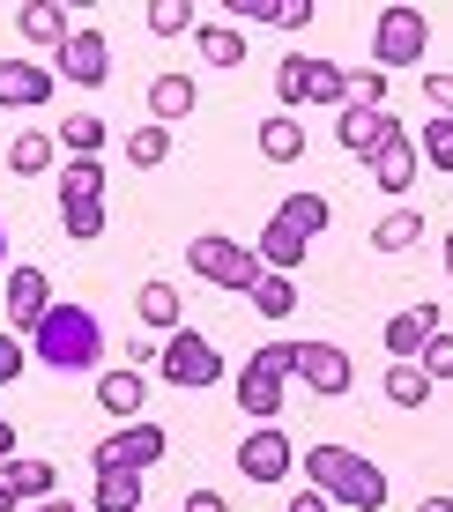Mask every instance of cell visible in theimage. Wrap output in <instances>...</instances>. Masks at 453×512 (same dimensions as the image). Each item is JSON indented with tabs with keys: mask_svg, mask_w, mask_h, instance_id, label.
I'll return each mask as SVG.
<instances>
[{
	"mask_svg": "<svg viewBox=\"0 0 453 512\" xmlns=\"http://www.w3.org/2000/svg\"><path fill=\"white\" fill-rule=\"evenodd\" d=\"M416 512H453V498H424V505H416Z\"/></svg>",
	"mask_w": 453,
	"mask_h": 512,
	"instance_id": "bcb514c9",
	"label": "cell"
},
{
	"mask_svg": "<svg viewBox=\"0 0 453 512\" xmlns=\"http://www.w3.org/2000/svg\"><path fill=\"white\" fill-rule=\"evenodd\" d=\"M90 512H142V475H97Z\"/></svg>",
	"mask_w": 453,
	"mask_h": 512,
	"instance_id": "f1b7e54d",
	"label": "cell"
},
{
	"mask_svg": "<svg viewBox=\"0 0 453 512\" xmlns=\"http://www.w3.org/2000/svg\"><path fill=\"white\" fill-rule=\"evenodd\" d=\"M30 512H75V505H67V498H45V505H30Z\"/></svg>",
	"mask_w": 453,
	"mask_h": 512,
	"instance_id": "f6af8a7d",
	"label": "cell"
},
{
	"mask_svg": "<svg viewBox=\"0 0 453 512\" xmlns=\"http://www.w3.org/2000/svg\"><path fill=\"white\" fill-rule=\"evenodd\" d=\"M446 275H453V231H446Z\"/></svg>",
	"mask_w": 453,
	"mask_h": 512,
	"instance_id": "681fc988",
	"label": "cell"
},
{
	"mask_svg": "<svg viewBox=\"0 0 453 512\" xmlns=\"http://www.w3.org/2000/svg\"><path fill=\"white\" fill-rule=\"evenodd\" d=\"M298 468L312 475V490H320L327 505H342V512H387V468L379 461H364L357 446H312L298 453Z\"/></svg>",
	"mask_w": 453,
	"mask_h": 512,
	"instance_id": "6da1fadb",
	"label": "cell"
},
{
	"mask_svg": "<svg viewBox=\"0 0 453 512\" xmlns=\"http://www.w3.org/2000/svg\"><path fill=\"white\" fill-rule=\"evenodd\" d=\"M0 297H8V320H15V334H38V327H45V312L60 305V297H52V282H45V268H8Z\"/></svg>",
	"mask_w": 453,
	"mask_h": 512,
	"instance_id": "9c48e42d",
	"label": "cell"
},
{
	"mask_svg": "<svg viewBox=\"0 0 453 512\" xmlns=\"http://www.w3.org/2000/svg\"><path fill=\"white\" fill-rule=\"evenodd\" d=\"M186 268H194L201 282H216V290H246V297H253V282L268 275V268H260V253H253V245H238V238H216V231H201L194 245H186Z\"/></svg>",
	"mask_w": 453,
	"mask_h": 512,
	"instance_id": "3957f363",
	"label": "cell"
},
{
	"mask_svg": "<svg viewBox=\"0 0 453 512\" xmlns=\"http://www.w3.org/2000/svg\"><path fill=\"white\" fill-rule=\"evenodd\" d=\"M231 15H238V23H283V30H305L312 23L305 0H231Z\"/></svg>",
	"mask_w": 453,
	"mask_h": 512,
	"instance_id": "484cf974",
	"label": "cell"
},
{
	"mask_svg": "<svg viewBox=\"0 0 453 512\" xmlns=\"http://www.w3.org/2000/svg\"><path fill=\"white\" fill-rule=\"evenodd\" d=\"M0 282H8V238H0Z\"/></svg>",
	"mask_w": 453,
	"mask_h": 512,
	"instance_id": "c3c4849f",
	"label": "cell"
},
{
	"mask_svg": "<svg viewBox=\"0 0 453 512\" xmlns=\"http://www.w3.org/2000/svg\"><path fill=\"white\" fill-rule=\"evenodd\" d=\"M305 245H312V238H298L283 216H268V231H260V245H253V253H260V268H268V275H290V268L305 260Z\"/></svg>",
	"mask_w": 453,
	"mask_h": 512,
	"instance_id": "d6986e66",
	"label": "cell"
},
{
	"mask_svg": "<svg viewBox=\"0 0 453 512\" xmlns=\"http://www.w3.org/2000/svg\"><path fill=\"white\" fill-rule=\"evenodd\" d=\"M164 423H127V431H112V438H97L90 446V461L97 475H149L156 461H164Z\"/></svg>",
	"mask_w": 453,
	"mask_h": 512,
	"instance_id": "5b68a950",
	"label": "cell"
},
{
	"mask_svg": "<svg viewBox=\"0 0 453 512\" xmlns=\"http://www.w3.org/2000/svg\"><path fill=\"white\" fill-rule=\"evenodd\" d=\"M0 461H15V423L0 416Z\"/></svg>",
	"mask_w": 453,
	"mask_h": 512,
	"instance_id": "ee69618b",
	"label": "cell"
},
{
	"mask_svg": "<svg viewBox=\"0 0 453 512\" xmlns=\"http://www.w3.org/2000/svg\"><path fill=\"white\" fill-rule=\"evenodd\" d=\"M186 30H201L194 0H156L149 8V38H186Z\"/></svg>",
	"mask_w": 453,
	"mask_h": 512,
	"instance_id": "836d02e7",
	"label": "cell"
},
{
	"mask_svg": "<svg viewBox=\"0 0 453 512\" xmlns=\"http://www.w3.org/2000/svg\"><path fill=\"white\" fill-rule=\"evenodd\" d=\"M60 201H104V164L97 156H67L60 164Z\"/></svg>",
	"mask_w": 453,
	"mask_h": 512,
	"instance_id": "4316f807",
	"label": "cell"
},
{
	"mask_svg": "<svg viewBox=\"0 0 453 512\" xmlns=\"http://www.w3.org/2000/svg\"><path fill=\"white\" fill-rule=\"evenodd\" d=\"M394 127H402L394 112H379V104H357V97L335 112V141H342L350 156H372V149H379V141H387Z\"/></svg>",
	"mask_w": 453,
	"mask_h": 512,
	"instance_id": "4fadbf2b",
	"label": "cell"
},
{
	"mask_svg": "<svg viewBox=\"0 0 453 512\" xmlns=\"http://www.w3.org/2000/svg\"><path fill=\"white\" fill-rule=\"evenodd\" d=\"M194 75H179V67H171V75H156L149 82V119H156V127H171V119H186V112H194Z\"/></svg>",
	"mask_w": 453,
	"mask_h": 512,
	"instance_id": "ac0fdd59",
	"label": "cell"
},
{
	"mask_svg": "<svg viewBox=\"0 0 453 512\" xmlns=\"http://www.w3.org/2000/svg\"><path fill=\"white\" fill-rule=\"evenodd\" d=\"M298 379L320 401H335V394L357 386V364H350V349H335V342H298Z\"/></svg>",
	"mask_w": 453,
	"mask_h": 512,
	"instance_id": "ba28073f",
	"label": "cell"
},
{
	"mask_svg": "<svg viewBox=\"0 0 453 512\" xmlns=\"http://www.w3.org/2000/svg\"><path fill=\"white\" fill-rule=\"evenodd\" d=\"M194 52L208 67H238V60H246V30H238V23H201L194 30Z\"/></svg>",
	"mask_w": 453,
	"mask_h": 512,
	"instance_id": "603a6c76",
	"label": "cell"
},
{
	"mask_svg": "<svg viewBox=\"0 0 453 512\" xmlns=\"http://www.w3.org/2000/svg\"><path fill=\"white\" fill-rule=\"evenodd\" d=\"M186 512H231V505H223V490H186Z\"/></svg>",
	"mask_w": 453,
	"mask_h": 512,
	"instance_id": "b9f144b4",
	"label": "cell"
},
{
	"mask_svg": "<svg viewBox=\"0 0 453 512\" xmlns=\"http://www.w3.org/2000/svg\"><path fill=\"white\" fill-rule=\"evenodd\" d=\"M60 82V67L45 60H0V112H38Z\"/></svg>",
	"mask_w": 453,
	"mask_h": 512,
	"instance_id": "30bf717a",
	"label": "cell"
},
{
	"mask_svg": "<svg viewBox=\"0 0 453 512\" xmlns=\"http://www.w3.org/2000/svg\"><path fill=\"white\" fill-rule=\"evenodd\" d=\"M253 312H260V320H290V312H298V290H290V275H260L253 282Z\"/></svg>",
	"mask_w": 453,
	"mask_h": 512,
	"instance_id": "4dcf8cb0",
	"label": "cell"
},
{
	"mask_svg": "<svg viewBox=\"0 0 453 512\" xmlns=\"http://www.w3.org/2000/svg\"><path fill=\"white\" fill-rule=\"evenodd\" d=\"M15 30H23V45H45V52H60L67 38H75V23H67V8H52V0H30V8L15 15Z\"/></svg>",
	"mask_w": 453,
	"mask_h": 512,
	"instance_id": "e0dca14e",
	"label": "cell"
},
{
	"mask_svg": "<svg viewBox=\"0 0 453 512\" xmlns=\"http://www.w3.org/2000/svg\"><path fill=\"white\" fill-rule=\"evenodd\" d=\"M387 401L394 409H424L431 401V372L424 364H387Z\"/></svg>",
	"mask_w": 453,
	"mask_h": 512,
	"instance_id": "f546056e",
	"label": "cell"
},
{
	"mask_svg": "<svg viewBox=\"0 0 453 512\" xmlns=\"http://www.w3.org/2000/svg\"><path fill=\"white\" fill-rule=\"evenodd\" d=\"M15 505H23V498H15V490H8V483H0V512H15Z\"/></svg>",
	"mask_w": 453,
	"mask_h": 512,
	"instance_id": "7dc6e473",
	"label": "cell"
},
{
	"mask_svg": "<svg viewBox=\"0 0 453 512\" xmlns=\"http://www.w3.org/2000/svg\"><path fill=\"white\" fill-rule=\"evenodd\" d=\"M298 468V446H290L283 431H275V423H260V431H246L238 438V475H246V483H283V475Z\"/></svg>",
	"mask_w": 453,
	"mask_h": 512,
	"instance_id": "52a82bcc",
	"label": "cell"
},
{
	"mask_svg": "<svg viewBox=\"0 0 453 512\" xmlns=\"http://www.w3.org/2000/svg\"><path fill=\"white\" fill-rule=\"evenodd\" d=\"M52 60H60V75L82 82V90H104V82H112V45H104L97 30H75V38L52 52Z\"/></svg>",
	"mask_w": 453,
	"mask_h": 512,
	"instance_id": "7c38bea8",
	"label": "cell"
},
{
	"mask_svg": "<svg viewBox=\"0 0 453 512\" xmlns=\"http://www.w3.org/2000/svg\"><path fill=\"white\" fill-rule=\"evenodd\" d=\"M416 364L431 372V386H439V379H453V334H431V349H424Z\"/></svg>",
	"mask_w": 453,
	"mask_h": 512,
	"instance_id": "74e56055",
	"label": "cell"
},
{
	"mask_svg": "<svg viewBox=\"0 0 453 512\" xmlns=\"http://www.w3.org/2000/svg\"><path fill=\"white\" fill-rule=\"evenodd\" d=\"M60 149H67V156H97V149H104V119H90V112L60 119Z\"/></svg>",
	"mask_w": 453,
	"mask_h": 512,
	"instance_id": "e575fe53",
	"label": "cell"
},
{
	"mask_svg": "<svg viewBox=\"0 0 453 512\" xmlns=\"http://www.w3.org/2000/svg\"><path fill=\"white\" fill-rule=\"evenodd\" d=\"M431 334H446V320H439V305H409V312H394L387 320V364H416L431 349Z\"/></svg>",
	"mask_w": 453,
	"mask_h": 512,
	"instance_id": "8fae6325",
	"label": "cell"
},
{
	"mask_svg": "<svg viewBox=\"0 0 453 512\" xmlns=\"http://www.w3.org/2000/svg\"><path fill=\"white\" fill-rule=\"evenodd\" d=\"M364 171H372V186H379V193H409V186H416V141L394 127L372 156H364Z\"/></svg>",
	"mask_w": 453,
	"mask_h": 512,
	"instance_id": "5bb4252c",
	"label": "cell"
},
{
	"mask_svg": "<svg viewBox=\"0 0 453 512\" xmlns=\"http://www.w3.org/2000/svg\"><path fill=\"white\" fill-rule=\"evenodd\" d=\"M30 357L52 364V372H90V364L104 357V320L90 305H52L45 327L30 334Z\"/></svg>",
	"mask_w": 453,
	"mask_h": 512,
	"instance_id": "7a4b0ae2",
	"label": "cell"
},
{
	"mask_svg": "<svg viewBox=\"0 0 453 512\" xmlns=\"http://www.w3.org/2000/svg\"><path fill=\"white\" fill-rule=\"evenodd\" d=\"M60 223L75 245H90V238H104V201H60Z\"/></svg>",
	"mask_w": 453,
	"mask_h": 512,
	"instance_id": "d590c367",
	"label": "cell"
},
{
	"mask_svg": "<svg viewBox=\"0 0 453 512\" xmlns=\"http://www.w3.org/2000/svg\"><path fill=\"white\" fill-rule=\"evenodd\" d=\"M305 104H335L342 112V104H350V75H342L335 60H312L305 52Z\"/></svg>",
	"mask_w": 453,
	"mask_h": 512,
	"instance_id": "d4e9b609",
	"label": "cell"
},
{
	"mask_svg": "<svg viewBox=\"0 0 453 512\" xmlns=\"http://www.w3.org/2000/svg\"><path fill=\"white\" fill-rule=\"evenodd\" d=\"M97 409H104V416H142V409H149V379L134 372V364L97 372Z\"/></svg>",
	"mask_w": 453,
	"mask_h": 512,
	"instance_id": "2e32d148",
	"label": "cell"
},
{
	"mask_svg": "<svg viewBox=\"0 0 453 512\" xmlns=\"http://www.w3.org/2000/svg\"><path fill=\"white\" fill-rule=\"evenodd\" d=\"M416 238H424V216H416V208H394V216H379V231H372L379 253H409Z\"/></svg>",
	"mask_w": 453,
	"mask_h": 512,
	"instance_id": "1f68e13d",
	"label": "cell"
},
{
	"mask_svg": "<svg viewBox=\"0 0 453 512\" xmlns=\"http://www.w3.org/2000/svg\"><path fill=\"white\" fill-rule=\"evenodd\" d=\"M350 97H357V104H379V112H387V75H379V67L350 75Z\"/></svg>",
	"mask_w": 453,
	"mask_h": 512,
	"instance_id": "f35d334b",
	"label": "cell"
},
{
	"mask_svg": "<svg viewBox=\"0 0 453 512\" xmlns=\"http://www.w3.org/2000/svg\"><path fill=\"white\" fill-rule=\"evenodd\" d=\"M52 156H60V134H38V127H30V134L8 141V171H15V179H45Z\"/></svg>",
	"mask_w": 453,
	"mask_h": 512,
	"instance_id": "44dd1931",
	"label": "cell"
},
{
	"mask_svg": "<svg viewBox=\"0 0 453 512\" xmlns=\"http://www.w3.org/2000/svg\"><path fill=\"white\" fill-rule=\"evenodd\" d=\"M134 312H142V327H156V334H179V290H171V282H142V290H134Z\"/></svg>",
	"mask_w": 453,
	"mask_h": 512,
	"instance_id": "cb8c5ba5",
	"label": "cell"
},
{
	"mask_svg": "<svg viewBox=\"0 0 453 512\" xmlns=\"http://www.w3.org/2000/svg\"><path fill=\"white\" fill-rule=\"evenodd\" d=\"M260 156H268V164H298L305 156V127L298 119H260Z\"/></svg>",
	"mask_w": 453,
	"mask_h": 512,
	"instance_id": "83f0119b",
	"label": "cell"
},
{
	"mask_svg": "<svg viewBox=\"0 0 453 512\" xmlns=\"http://www.w3.org/2000/svg\"><path fill=\"white\" fill-rule=\"evenodd\" d=\"M424 45H431V15L424 8H387L372 23V60H379V75L387 67H416L424 60Z\"/></svg>",
	"mask_w": 453,
	"mask_h": 512,
	"instance_id": "8992f818",
	"label": "cell"
},
{
	"mask_svg": "<svg viewBox=\"0 0 453 512\" xmlns=\"http://www.w3.org/2000/svg\"><path fill=\"white\" fill-rule=\"evenodd\" d=\"M290 512H342V505H327L320 490H298V498H290Z\"/></svg>",
	"mask_w": 453,
	"mask_h": 512,
	"instance_id": "7bdbcfd3",
	"label": "cell"
},
{
	"mask_svg": "<svg viewBox=\"0 0 453 512\" xmlns=\"http://www.w3.org/2000/svg\"><path fill=\"white\" fill-rule=\"evenodd\" d=\"M424 97H431V112H439V119H453V75L431 67V75H424Z\"/></svg>",
	"mask_w": 453,
	"mask_h": 512,
	"instance_id": "60d3db41",
	"label": "cell"
},
{
	"mask_svg": "<svg viewBox=\"0 0 453 512\" xmlns=\"http://www.w3.org/2000/svg\"><path fill=\"white\" fill-rule=\"evenodd\" d=\"M275 216H283L298 238H327V223H335V201H327V193H283V208H275Z\"/></svg>",
	"mask_w": 453,
	"mask_h": 512,
	"instance_id": "ffe728a7",
	"label": "cell"
},
{
	"mask_svg": "<svg viewBox=\"0 0 453 512\" xmlns=\"http://www.w3.org/2000/svg\"><path fill=\"white\" fill-rule=\"evenodd\" d=\"M0 483H8L15 498L45 505V498H52V483H60V468H52V461H23V453H15V461H0Z\"/></svg>",
	"mask_w": 453,
	"mask_h": 512,
	"instance_id": "7402d4cb",
	"label": "cell"
},
{
	"mask_svg": "<svg viewBox=\"0 0 453 512\" xmlns=\"http://www.w3.org/2000/svg\"><path fill=\"white\" fill-rule=\"evenodd\" d=\"M238 409L260 416V423L283 416V372H275L268 357H246V372H238Z\"/></svg>",
	"mask_w": 453,
	"mask_h": 512,
	"instance_id": "9a60e30c",
	"label": "cell"
},
{
	"mask_svg": "<svg viewBox=\"0 0 453 512\" xmlns=\"http://www.w3.org/2000/svg\"><path fill=\"white\" fill-rule=\"evenodd\" d=\"M416 149H424V164H439L453 179V119H424V141H416Z\"/></svg>",
	"mask_w": 453,
	"mask_h": 512,
	"instance_id": "8d00e7d4",
	"label": "cell"
},
{
	"mask_svg": "<svg viewBox=\"0 0 453 512\" xmlns=\"http://www.w3.org/2000/svg\"><path fill=\"white\" fill-rule=\"evenodd\" d=\"M156 379H164V386H216L223 379V357H216L208 334L179 327V334H164V349H156Z\"/></svg>",
	"mask_w": 453,
	"mask_h": 512,
	"instance_id": "277c9868",
	"label": "cell"
},
{
	"mask_svg": "<svg viewBox=\"0 0 453 512\" xmlns=\"http://www.w3.org/2000/svg\"><path fill=\"white\" fill-rule=\"evenodd\" d=\"M23 357H30V349H23V334H0V386H15V379H23Z\"/></svg>",
	"mask_w": 453,
	"mask_h": 512,
	"instance_id": "ab89813d",
	"label": "cell"
},
{
	"mask_svg": "<svg viewBox=\"0 0 453 512\" xmlns=\"http://www.w3.org/2000/svg\"><path fill=\"white\" fill-rule=\"evenodd\" d=\"M164 156H171V127H156V119H149V127L127 134V164H134V171H156Z\"/></svg>",
	"mask_w": 453,
	"mask_h": 512,
	"instance_id": "d6a6232c",
	"label": "cell"
}]
</instances>
